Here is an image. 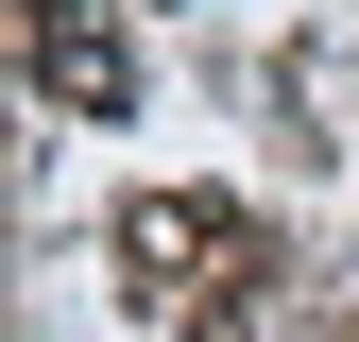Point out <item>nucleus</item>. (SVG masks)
I'll return each mask as SVG.
<instances>
[{"instance_id":"f03ea898","label":"nucleus","mask_w":359,"mask_h":342,"mask_svg":"<svg viewBox=\"0 0 359 342\" xmlns=\"http://www.w3.org/2000/svg\"><path fill=\"white\" fill-rule=\"evenodd\" d=\"M222 240H240V223H222V205H189V189H154V205H120V256H137L154 291H189V274H205Z\"/></svg>"},{"instance_id":"f257e3e1","label":"nucleus","mask_w":359,"mask_h":342,"mask_svg":"<svg viewBox=\"0 0 359 342\" xmlns=\"http://www.w3.org/2000/svg\"><path fill=\"white\" fill-rule=\"evenodd\" d=\"M18 52H34V86L69 120H137V34L103 0H18Z\"/></svg>"}]
</instances>
